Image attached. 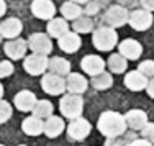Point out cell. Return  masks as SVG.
I'll list each match as a JSON object with an SVG mask.
<instances>
[{
    "label": "cell",
    "mask_w": 154,
    "mask_h": 146,
    "mask_svg": "<svg viewBox=\"0 0 154 146\" xmlns=\"http://www.w3.org/2000/svg\"><path fill=\"white\" fill-rule=\"evenodd\" d=\"M97 128L103 136L116 138V136H122L128 126H126V122H125V115L113 110H107L98 116Z\"/></svg>",
    "instance_id": "6da1fadb"
},
{
    "label": "cell",
    "mask_w": 154,
    "mask_h": 146,
    "mask_svg": "<svg viewBox=\"0 0 154 146\" xmlns=\"http://www.w3.org/2000/svg\"><path fill=\"white\" fill-rule=\"evenodd\" d=\"M59 110L64 118H79L84 112V100L79 94H66L59 102Z\"/></svg>",
    "instance_id": "7a4b0ae2"
},
{
    "label": "cell",
    "mask_w": 154,
    "mask_h": 146,
    "mask_svg": "<svg viewBox=\"0 0 154 146\" xmlns=\"http://www.w3.org/2000/svg\"><path fill=\"white\" fill-rule=\"evenodd\" d=\"M94 46L100 51H110L116 46V41H118V35L113 28L110 26H102L98 28L97 31L94 33Z\"/></svg>",
    "instance_id": "3957f363"
},
{
    "label": "cell",
    "mask_w": 154,
    "mask_h": 146,
    "mask_svg": "<svg viewBox=\"0 0 154 146\" xmlns=\"http://www.w3.org/2000/svg\"><path fill=\"white\" fill-rule=\"evenodd\" d=\"M41 87L46 94H49V95H61L66 90V81L62 79V76L48 72V74H45L41 79Z\"/></svg>",
    "instance_id": "277c9868"
},
{
    "label": "cell",
    "mask_w": 154,
    "mask_h": 146,
    "mask_svg": "<svg viewBox=\"0 0 154 146\" xmlns=\"http://www.w3.org/2000/svg\"><path fill=\"white\" fill-rule=\"evenodd\" d=\"M90 130H92V125L87 122L85 118H74L71 123L67 125V136L71 140H75V141H82L89 136Z\"/></svg>",
    "instance_id": "5b68a950"
},
{
    "label": "cell",
    "mask_w": 154,
    "mask_h": 146,
    "mask_svg": "<svg viewBox=\"0 0 154 146\" xmlns=\"http://www.w3.org/2000/svg\"><path fill=\"white\" fill-rule=\"evenodd\" d=\"M48 63L49 59L46 57V54H38V53H33L31 56L25 57V63H23V69L31 76H39L48 69Z\"/></svg>",
    "instance_id": "8992f818"
},
{
    "label": "cell",
    "mask_w": 154,
    "mask_h": 146,
    "mask_svg": "<svg viewBox=\"0 0 154 146\" xmlns=\"http://www.w3.org/2000/svg\"><path fill=\"white\" fill-rule=\"evenodd\" d=\"M105 20H107V23L110 26H123L125 23H128V20H130V13H128V10L125 8V7H120V5H113L110 7L107 10V13H105Z\"/></svg>",
    "instance_id": "52a82bcc"
},
{
    "label": "cell",
    "mask_w": 154,
    "mask_h": 146,
    "mask_svg": "<svg viewBox=\"0 0 154 146\" xmlns=\"http://www.w3.org/2000/svg\"><path fill=\"white\" fill-rule=\"evenodd\" d=\"M130 25L136 31H144L152 25V15L149 10H134L130 13Z\"/></svg>",
    "instance_id": "ba28073f"
},
{
    "label": "cell",
    "mask_w": 154,
    "mask_h": 146,
    "mask_svg": "<svg viewBox=\"0 0 154 146\" xmlns=\"http://www.w3.org/2000/svg\"><path fill=\"white\" fill-rule=\"evenodd\" d=\"M28 46L31 48V51L38 54H49L53 51V41L45 35V33H35V35L30 36V41H28Z\"/></svg>",
    "instance_id": "9c48e42d"
},
{
    "label": "cell",
    "mask_w": 154,
    "mask_h": 146,
    "mask_svg": "<svg viewBox=\"0 0 154 146\" xmlns=\"http://www.w3.org/2000/svg\"><path fill=\"white\" fill-rule=\"evenodd\" d=\"M31 12L35 17L41 18V20H51L56 13V7L51 0H33Z\"/></svg>",
    "instance_id": "30bf717a"
},
{
    "label": "cell",
    "mask_w": 154,
    "mask_h": 146,
    "mask_svg": "<svg viewBox=\"0 0 154 146\" xmlns=\"http://www.w3.org/2000/svg\"><path fill=\"white\" fill-rule=\"evenodd\" d=\"M89 87V82L82 74L77 72H69L67 79H66V90H69V94H84Z\"/></svg>",
    "instance_id": "8fae6325"
},
{
    "label": "cell",
    "mask_w": 154,
    "mask_h": 146,
    "mask_svg": "<svg viewBox=\"0 0 154 146\" xmlns=\"http://www.w3.org/2000/svg\"><path fill=\"white\" fill-rule=\"evenodd\" d=\"M118 51L123 57H126V59H130V61H134L141 56L143 46L139 45L136 39H125V41H122L118 45Z\"/></svg>",
    "instance_id": "7c38bea8"
},
{
    "label": "cell",
    "mask_w": 154,
    "mask_h": 146,
    "mask_svg": "<svg viewBox=\"0 0 154 146\" xmlns=\"http://www.w3.org/2000/svg\"><path fill=\"white\" fill-rule=\"evenodd\" d=\"M26 48H28V43L25 39H20V38H15V39H10L8 43H5V54L10 57V59L17 61V59H21L26 53Z\"/></svg>",
    "instance_id": "4fadbf2b"
},
{
    "label": "cell",
    "mask_w": 154,
    "mask_h": 146,
    "mask_svg": "<svg viewBox=\"0 0 154 146\" xmlns=\"http://www.w3.org/2000/svg\"><path fill=\"white\" fill-rule=\"evenodd\" d=\"M125 122H126V126H128L130 130L141 131L143 126L148 123V115H146L143 110L133 108V110L126 112V115H125Z\"/></svg>",
    "instance_id": "5bb4252c"
},
{
    "label": "cell",
    "mask_w": 154,
    "mask_h": 146,
    "mask_svg": "<svg viewBox=\"0 0 154 146\" xmlns=\"http://www.w3.org/2000/svg\"><path fill=\"white\" fill-rule=\"evenodd\" d=\"M125 85L133 92H139V90H144L148 87V77L143 76L139 71H130L125 76Z\"/></svg>",
    "instance_id": "9a60e30c"
},
{
    "label": "cell",
    "mask_w": 154,
    "mask_h": 146,
    "mask_svg": "<svg viewBox=\"0 0 154 146\" xmlns=\"http://www.w3.org/2000/svg\"><path fill=\"white\" fill-rule=\"evenodd\" d=\"M80 66H82L84 72H87L89 76H97V74H100V72H103V69H105L103 59H102L100 56H95V54L85 56L82 59V63H80Z\"/></svg>",
    "instance_id": "2e32d148"
},
{
    "label": "cell",
    "mask_w": 154,
    "mask_h": 146,
    "mask_svg": "<svg viewBox=\"0 0 154 146\" xmlns=\"http://www.w3.org/2000/svg\"><path fill=\"white\" fill-rule=\"evenodd\" d=\"M13 104H15V107L20 112H30L33 110V107L36 104V95L33 92H30V90H21V92H18L15 95Z\"/></svg>",
    "instance_id": "e0dca14e"
},
{
    "label": "cell",
    "mask_w": 154,
    "mask_h": 146,
    "mask_svg": "<svg viewBox=\"0 0 154 146\" xmlns=\"http://www.w3.org/2000/svg\"><path fill=\"white\" fill-rule=\"evenodd\" d=\"M59 39V48L62 51H66V53H75L77 49L80 48V45H82V39H80L79 33H71L67 31L64 36H61Z\"/></svg>",
    "instance_id": "ac0fdd59"
},
{
    "label": "cell",
    "mask_w": 154,
    "mask_h": 146,
    "mask_svg": "<svg viewBox=\"0 0 154 146\" xmlns=\"http://www.w3.org/2000/svg\"><path fill=\"white\" fill-rule=\"evenodd\" d=\"M23 30V25L18 18H7L0 23V35L5 38H17Z\"/></svg>",
    "instance_id": "d6986e66"
},
{
    "label": "cell",
    "mask_w": 154,
    "mask_h": 146,
    "mask_svg": "<svg viewBox=\"0 0 154 146\" xmlns=\"http://www.w3.org/2000/svg\"><path fill=\"white\" fill-rule=\"evenodd\" d=\"M21 130H23V133L28 135V136H38V135H41L43 131H45V123H43L41 118L33 115V116H28V118L23 120Z\"/></svg>",
    "instance_id": "ffe728a7"
},
{
    "label": "cell",
    "mask_w": 154,
    "mask_h": 146,
    "mask_svg": "<svg viewBox=\"0 0 154 146\" xmlns=\"http://www.w3.org/2000/svg\"><path fill=\"white\" fill-rule=\"evenodd\" d=\"M62 131H64V120L61 116H54V115L48 116L45 122V131L43 133L48 138H57Z\"/></svg>",
    "instance_id": "44dd1931"
},
{
    "label": "cell",
    "mask_w": 154,
    "mask_h": 146,
    "mask_svg": "<svg viewBox=\"0 0 154 146\" xmlns=\"http://www.w3.org/2000/svg\"><path fill=\"white\" fill-rule=\"evenodd\" d=\"M48 69H49L53 74H57V76H67L69 72H71V64H69L67 59H64V57H53V59H49V63H48Z\"/></svg>",
    "instance_id": "7402d4cb"
},
{
    "label": "cell",
    "mask_w": 154,
    "mask_h": 146,
    "mask_svg": "<svg viewBox=\"0 0 154 146\" xmlns=\"http://www.w3.org/2000/svg\"><path fill=\"white\" fill-rule=\"evenodd\" d=\"M69 31V25L66 21V18H51V21L48 23V33L53 38H61Z\"/></svg>",
    "instance_id": "603a6c76"
},
{
    "label": "cell",
    "mask_w": 154,
    "mask_h": 146,
    "mask_svg": "<svg viewBox=\"0 0 154 146\" xmlns=\"http://www.w3.org/2000/svg\"><path fill=\"white\" fill-rule=\"evenodd\" d=\"M90 84H92V87L97 89V90H107V89L112 87L113 77H112V74H108V72L103 71V72H100V74H97V76H92Z\"/></svg>",
    "instance_id": "cb8c5ba5"
},
{
    "label": "cell",
    "mask_w": 154,
    "mask_h": 146,
    "mask_svg": "<svg viewBox=\"0 0 154 146\" xmlns=\"http://www.w3.org/2000/svg\"><path fill=\"white\" fill-rule=\"evenodd\" d=\"M53 110H54V107L49 100H36V104H35L31 112L35 116L43 120V118H48V116L53 115Z\"/></svg>",
    "instance_id": "d4e9b609"
},
{
    "label": "cell",
    "mask_w": 154,
    "mask_h": 146,
    "mask_svg": "<svg viewBox=\"0 0 154 146\" xmlns=\"http://www.w3.org/2000/svg\"><path fill=\"white\" fill-rule=\"evenodd\" d=\"M108 67L112 72H115V74H122V72L126 71V66H128V59L126 57H123L122 54H112V56L108 57Z\"/></svg>",
    "instance_id": "484cf974"
},
{
    "label": "cell",
    "mask_w": 154,
    "mask_h": 146,
    "mask_svg": "<svg viewBox=\"0 0 154 146\" xmlns=\"http://www.w3.org/2000/svg\"><path fill=\"white\" fill-rule=\"evenodd\" d=\"M61 13L66 20H75V18L80 17L82 8H80L75 2H66V3H62V7H61Z\"/></svg>",
    "instance_id": "4316f807"
},
{
    "label": "cell",
    "mask_w": 154,
    "mask_h": 146,
    "mask_svg": "<svg viewBox=\"0 0 154 146\" xmlns=\"http://www.w3.org/2000/svg\"><path fill=\"white\" fill-rule=\"evenodd\" d=\"M72 26H74L75 33H89V31H92V28H94V21L90 20V18L79 17L74 20V25H72Z\"/></svg>",
    "instance_id": "83f0119b"
},
{
    "label": "cell",
    "mask_w": 154,
    "mask_h": 146,
    "mask_svg": "<svg viewBox=\"0 0 154 146\" xmlns=\"http://www.w3.org/2000/svg\"><path fill=\"white\" fill-rule=\"evenodd\" d=\"M12 105L8 104L7 100H2L0 98V123H5L7 120L12 116Z\"/></svg>",
    "instance_id": "f1b7e54d"
},
{
    "label": "cell",
    "mask_w": 154,
    "mask_h": 146,
    "mask_svg": "<svg viewBox=\"0 0 154 146\" xmlns=\"http://www.w3.org/2000/svg\"><path fill=\"white\" fill-rule=\"evenodd\" d=\"M138 71L146 77H154V61H143L139 64Z\"/></svg>",
    "instance_id": "f546056e"
},
{
    "label": "cell",
    "mask_w": 154,
    "mask_h": 146,
    "mask_svg": "<svg viewBox=\"0 0 154 146\" xmlns=\"http://www.w3.org/2000/svg\"><path fill=\"white\" fill-rule=\"evenodd\" d=\"M141 135H143L144 140L154 143V123H149V122L146 123V125L143 126V130H141Z\"/></svg>",
    "instance_id": "4dcf8cb0"
},
{
    "label": "cell",
    "mask_w": 154,
    "mask_h": 146,
    "mask_svg": "<svg viewBox=\"0 0 154 146\" xmlns=\"http://www.w3.org/2000/svg\"><path fill=\"white\" fill-rule=\"evenodd\" d=\"M13 74V64L10 61H2L0 63V79L2 77H8Z\"/></svg>",
    "instance_id": "1f68e13d"
},
{
    "label": "cell",
    "mask_w": 154,
    "mask_h": 146,
    "mask_svg": "<svg viewBox=\"0 0 154 146\" xmlns=\"http://www.w3.org/2000/svg\"><path fill=\"white\" fill-rule=\"evenodd\" d=\"M125 146H154L151 141H148V140H144V138H141V140H133V141H130L128 144H125Z\"/></svg>",
    "instance_id": "d6a6232c"
},
{
    "label": "cell",
    "mask_w": 154,
    "mask_h": 146,
    "mask_svg": "<svg viewBox=\"0 0 154 146\" xmlns=\"http://www.w3.org/2000/svg\"><path fill=\"white\" fill-rule=\"evenodd\" d=\"M139 2H141V5L144 10H149V12L154 10V0H139Z\"/></svg>",
    "instance_id": "836d02e7"
},
{
    "label": "cell",
    "mask_w": 154,
    "mask_h": 146,
    "mask_svg": "<svg viewBox=\"0 0 154 146\" xmlns=\"http://www.w3.org/2000/svg\"><path fill=\"white\" fill-rule=\"evenodd\" d=\"M146 90H148V95L154 98V77L151 79V82H148V87H146Z\"/></svg>",
    "instance_id": "e575fe53"
},
{
    "label": "cell",
    "mask_w": 154,
    "mask_h": 146,
    "mask_svg": "<svg viewBox=\"0 0 154 146\" xmlns=\"http://www.w3.org/2000/svg\"><path fill=\"white\" fill-rule=\"evenodd\" d=\"M85 12L89 13V15H94V13H97V5H94V3H92V5H89Z\"/></svg>",
    "instance_id": "d590c367"
},
{
    "label": "cell",
    "mask_w": 154,
    "mask_h": 146,
    "mask_svg": "<svg viewBox=\"0 0 154 146\" xmlns=\"http://www.w3.org/2000/svg\"><path fill=\"white\" fill-rule=\"evenodd\" d=\"M5 10H7V3L3 2V0H0V17H3Z\"/></svg>",
    "instance_id": "8d00e7d4"
},
{
    "label": "cell",
    "mask_w": 154,
    "mask_h": 146,
    "mask_svg": "<svg viewBox=\"0 0 154 146\" xmlns=\"http://www.w3.org/2000/svg\"><path fill=\"white\" fill-rule=\"evenodd\" d=\"M72 2H75V3H85V2H89V0H72Z\"/></svg>",
    "instance_id": "74e56055"
},
{
    "label": "cell",
    "mask_w": 154,
    "mask_h": 146,
    "mask_svg": "<svg viewBox=\"0 0 154 146\" xmlns=\"http://www.w3.org/2000/svg\"><path fill=\"white\" fill-rule=\"evenodd\" d=\"M2 95H3V85L0 84V98H2Z\"/></svg>",
    "instance_id": "f35d334b"
},
{
    "label": "cell",
    "mask_w": 154,
    "mask_h": 146,
    "mask_svg": "<svg viewBox=\"0 0 154 146\" xmlns=\"http://www.w3.org/2000/svg\"><path fill=\"white\" fill-rule=\"evenodd\" d=\"M113 146H123V144H113Z\"/></svg>",
    "instance_id": "ab89813d"
},
{
    "label": "cell",
    "mask_w": 154,
    "mask_h": 146,
    "mask_svg": "<svg viewBox=\"0 0 154 146\" xmlns=\"http://www.w3.org/2000/svg\"><path fill=\"white\" fill-rule=\"evenodd\" d=\"M20 146H25V144H20Z\"/></svg>",
    "instance_id": "60d3db41"
},
{
    "label": "cell",
    "mask_w": 154,
    "mask_h": 146,
    "mask_svg": "<svg viewBox=\"0 0 154 146\" xmlns=\"http://www.w3.org/2000/svg\"><path fill=\"white\" fill-rule=\"evenodd\" d=\"M0 146H3V144H0Z\"/></svg>",
    "instance_id": "b9f144b4"
},
{
    "label": "cell",
    "mask_w": 154,
    "mask_h": 146,
    "mask_svg": "<svg viewBox=\"0 0 154 146\" xmlns=\"http://www.w3.org/2000/svg\"><path fill=\"white\" fill-rule=\"evenodd\" d=\"M152 144H154V143H152Z\"/></svg>",
    "instance_id": "7bdbcfd3"
}]
</instances>
